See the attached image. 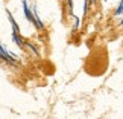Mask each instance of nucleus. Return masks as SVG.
Segmentation results:
<instances>
[{
    "mask_svg": "<svg viewBox=\"0 0 123 119\" xmlns=\"http://www.w3.org/2000/svg\"><path fill=\"white\" fill-rule=\"evenodd\" d=\"M0 56H2V58H3L5 61H8V63H11V64H14V63H15V58H14L12 55H9L8 52L3 49V46H2V44H0Z\"/></svg>",
    "mask_w": 123,
    "mask_h": 119,
    "instance_id": "1",
    "label": "nucleus"
},
{
    "mask_svg": "<svg viewBox=\"0 0 123 119\" xmlns=\"http://www.w3.org/2000/svg\"><path fill=\"white\" fill-rule=\"evenodd\" d=\"M23 6H25V14H26V18L29 20L31 23H35V15H32V12L29 11V6H27L26 0H23Z\"/></svg>",
    "mask_w": 123,
    "mask_h": 119,
    "instance_id": "2",
    "label": "nucleus"
},
{
    "mask_svg": "<svg viewBox=\"0 0 123 119\" xmlns=\"http://www.w3.org/2000/svg\"><path fill=\"white\" fill-rule=\"evenodd\" d=\"M91 2H93V3H94V2H96V0H91Z\"/></svg>",
    "mask_w": 123,
    "mask_h": 119,
    "instance_id": "3",
    "label": "nucleus"
}]
</instances>
